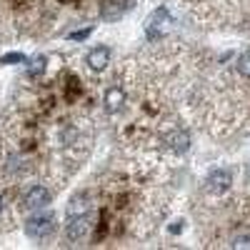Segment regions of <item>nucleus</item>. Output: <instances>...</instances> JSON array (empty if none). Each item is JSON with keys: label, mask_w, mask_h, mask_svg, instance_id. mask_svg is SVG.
Returning a JSON list of instances; mask_svg holds the SVG:
<instances>
[{"label": "nucleus", "mask_w": 250, "mask_h": 250, "mask_svg": "<svg viewBox=\"0 0 250 250\" xmlns=\"http://www.w3.org/2000/svg\"><path fill=\"white\" fill-rule=\"evenodd\" d=\"M55 230V218L53 215H33L25 220V235L33 240H45Z\"/></svg>", "instance_id": "f257e3e1"}, {"label": "nucleus", "mask_w": 250, "mask_h": 250, "mask_svg": "<svg viewBox=\"0 0 250 250\" xmlns=\"http://www.w3.org/2000/svg\"><path fill=\"white\" fill-rule=\"evenodd\" d=\"M50 190L43 185H33L30 190L23 195V205H25V210H43V208L50 203Z\"/></svg>", "instance_id": "f03ea898"}, {"label": "nucleus", "mask_w": 250, "mask_h": 250, "mask_svg": "<svg viewBox=\"0 0 250 250\" xmlns=\"http://www.w3.org/2000/svg\"><path fill=\"white\" fill-rule=\"evenodd\" d=\"M88 218L85 215H73L70 220H68V225H65V238L70 240V243H80V240H85V235H88Z\"/></svg>", "instance_id": "7ed1b4c3"}, {"label": "nucleus", "mask_w": 250, "mask_h": 250, "mask_svg": "<svg viewBox=\"0 0 250 250\" xmlns=\"http://www.w3.org/2000/svg\"><path fill=\"white\" fill-rule=\"evenodd\" d=\"M85 62H88V68H90V70H95V73H103V70L108 68V62H110V50H108L105 45L93 48V50L88 53Z\"/></svg>", "instance_id": "20e7f679"}, {"label": "nucleus", "mask_w": 250, "mask_h": 250, "mask_svg": "<svg viewBox=\"0 0 250 250\" xmlns=\"http://www.w3.org/2000/svg\"><path fill=\"white\" fill-rule=\"evenodd\" d=\"M230 180H233V175L228 170H213L210 175H208V180H205V188L210 193H225L228 188H230Z\"/></svg>", "instance_id": "39448f33"}, {"label": "nucleus", "mask_w": 250, "mask_h": 250, "mask_svg": "<svg viewBox=\"0 0 250 250\" xmlns=\"http://www.w3.org/2000/svg\"><path fill=\"white\" fill-rule=\"evenodd\" d=\"M123 103H125V93H123L120 88H108V90H105V100H103L105 113L115 115V113L123 108Z\"/></svg>", "instance_id": "423d86ee"}, {"label": "nucleus", "mask_w": 250, "mask_h": 250, "mask_svg": "<svg viewBox=\"0 0 250 250\" xmlns=\"http://www.w3.org/2000/svg\"><path fill=\"white\" fill-rule=\"evenodd\" d=\"M168 148L173 153H185L188 148H190V135H188L185 130H175L168 135Z\"/></svg>", "instance_id": "0eeeda50"}, {"label": "nucleus", "mask_w": 250, "mask_h": 250, "mask_svg": "<svg viewBox=\"0 0 250 250\" xmlns=\"http://www.w3.org/2000/svg\"><path fill=\"white\" fill-rule=\"evenodd\" d=\"M45 68H48V58H45V55H38V58H33V60L28 62V75H30V78H38V75L45 73Z\"/></svg>", "instance_id": "6e6552de"}, {"label": "nucleus", "mask_w": 250, "mask_h": 250, "mask_svg": "<svg viewBox=\"0 0 250 250\" xmlns=\"http://www.w3.org/2000/svg\"><path fill=\"white\" fill-rule=\"evenodd\" d=\"M240 73L245 75V78H250V50H245L243 55H240Z\"/></svg>", "instance_id": "1a4fd4ad"}, {"label": "nucleus", "mask_w": 250, "mask_h": 250, "mask_svg": "<svg viewBox=\"0 0 250 250\" xmlns=\"http://www.w3.org/2000/svg\"><path fill=\"white\" fill-rule=\"evenodd\" d=\"M25 58L20 55V53H8V55H3L0 58V62H3V65H13V62H23Z\"/></svg>", "instance_id": "9d476101"}, {"label": "nucleus", "mask_w": 250, "mask_h": 250, "mask_svg": "<svg viewBox=\"0 0 250 250\" xmlns=\"http://www.w3.org/2000/svg\"><path fill=\"white\" fill-rule=\"evenodd\" d=\"M90 33H93V28H85V30H78V33H70L68 38H70V40H83V38H88Z\"/></svg>", "instance_id": "9b49d317"}, {"label": "nucleus", "mask_w": 250, "mask_h": 250, "mask_svg": "<svg viewBox=\"0 0 250 250\" xmlns=\"http://www.w3.org/2000/svg\"><path fill=\"white\" fill-rule=\"evenodd\" d=\"M243 245H248V248H250V235H248V238H238V240L233 243V248H243Z\"/></svg>", "instance_id": "f8f14e48"}, {"label": "nucleus", "mask_w": 250, "mask_h": 250, "mask_svg": "<svg viewBox=\"0 0 250 250\" xmlns=\"http://www.w3.org/2000/svg\"><path fill=\"white\" fill-rule=\"evenodd\" d=\"M3 208H5V195L0 193V213H3Z\"/></svg>", "instance_id": "ddd939ff"}]
</instances>
